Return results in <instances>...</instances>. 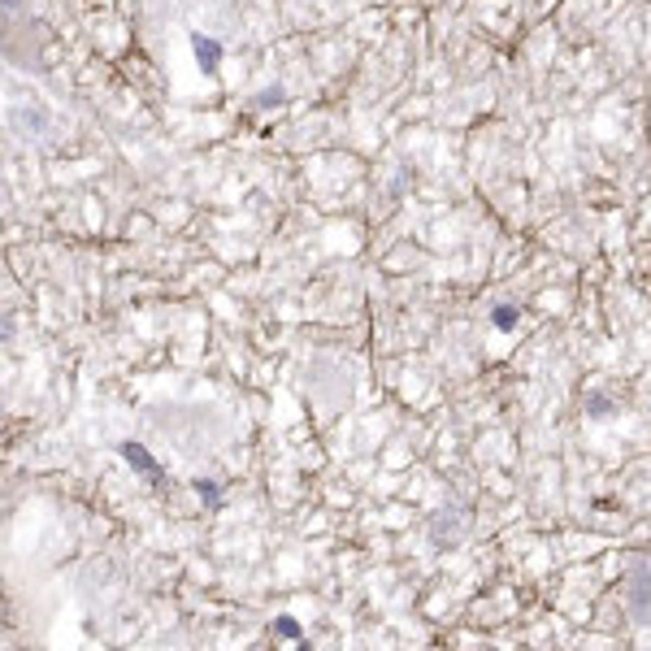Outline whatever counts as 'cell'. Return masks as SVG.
I'll list each match as a JSON object with an SVG mask.
<instances>
[{"mask_svg": "<svg viewBox=\"0 0 651 651\" xmlns=\"http://www.w3.org/2000/svg\"><path fill=\"white\" fill-rule=\"evenodd\" d=\"M117 456L127 460V465L139 473V478H148V482H161V478H165V469L157 465V456L148 452L143 443H135V439H122V443H117Z\"/></svg>", "mask_w": 651, "mask_h": 651, "instance_id": "7a4b0ae2", "label": "cell"}, {"mask_svg": "<svg viewBox=\"0 0 651 651\" xmlns=\"http://www.w3.org/2000/svg\"><path fill=\"white\" fill-rule=\"evenodd\" d=\"M586 413H591V417H604V413H612V399H604V395H591V399H586Z\"/></svg>", "mask_w": 651, "mask_h": 651, "instance_id": "ba28073f", "label": "cell"}, {"mask_svg": "<svg viewBox=\"0 0 651 651\" xmlns=\"http://www.w3.org/2000/svg\"><path fill=\"white\" fill-rule=\"evenodd\" d=\"M517 321H521V309L517 304H495L491 309V326H495V330H517Z\"/></svg>", "mask_w": 651, "mask_h": 651, "instance_id": "277c9868", "label": "cell"}, {"mask_svg": "<svg viewBox=\"0 0 651 651\" xmlns=\"http://www.w3.org/2000/svg\"><path fill=\"white\" fill-rule=\"evenodd\" d=\"M273 634L287 638V643H304V630H299L295 617H273Z\"/></svg>", "mask_w": 651, "mask_h": 651, "instance_id": "5b68a950", "label": "cell"}, {"mask_svg": "<svg viewBox=\"0 0 651 651\" xmlns=\"http://www.w3.org/2000/svg\"><path fill=\"white\" fill-rule=\"evenodd\" d=\"M195 491L205 495V504H209V508H217V504H221V491H217V482H209V478H195Z\"/></svg>", "mask_w": 651, "mask_h": 651, "instance_id": "52a82bcc", "label": "cell"}, {"mask_svg": "<svg viewBox=\"0 0 651 651\" xmlns=\"http://www.w3.org/2000/svg\"><path fill=\"white\" fill-rule=\"evenodd\" d=\"M191 53H195L200 74H217L221 57H226V44L213 39V35H205V31H191Z\"/></svg>", "mask_w": 651, "mask_h": 651, "instance_id": "3957f363", "label": "cell"}, {"mask_svg": "<svg viewBox=\"0 0 651 651\" xmlns=\"http://www.w3.org/2000/svg\"><path fill=\"white\" fill-rule=\"evenodd\" d=\"M625 595H630V617L638 625H651V565H634L630 569V586H625Z\"/></svg>", "mask_w": 651, "mask_h": 651, "instance_id": "6da1fadb", "label": "cell"}, {"mask_svg": "<svg viewBox=\"0 0 651 651\" xmlns=\"http://www.w3.org/2000/svg\"><path fill=\"white\" fill-rule=\"evenodd\" d=\"M283 100H287V91H283L278 83H273V87H265L261 96H252V109L261 113V109H273V105H283Z\"/></svg>", "mask_w": 651, "mask_h": 651, "instance_id": "8992f818", "label": "cell"}]
</instances>
